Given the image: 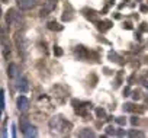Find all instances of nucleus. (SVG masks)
<instances>
[{
  "label": "nucleus",
  "mask_w": 148,
  "mask_h": 138,
  "mask_svg": "<svg viewBox=\"0 0 148 138\" xmlns=\"http://www.w3.org/2000/svg\"><path fill=\"white\" fill-rule=\"evenodd\" d=\"M36 5V0H18V6L21 10H29Z\"/></svg>",
  "instance_id": "obj_3"
},
{
  "label": "nucleus",
  "mask_w": 148,
  "mask_h": 138,
  "mask_svg": "<svg viewBox=\"0 0 148 138\" xmlns=\"http://www.w3.org/2000/svg\"><path fill=\"white\" fill-rule=\"evenodd\" d=\"M18 21H19V13H16V10L10 9V10L8 12V15H6V22H8V25H15Z\"/></svg>",
  "instance_id": "obj_5"
},
{
  "label": "nucleus",
  "mask_w": 148,
  "mask_h": 138,
  "mask_svg": "<svg viewBox=\"0 0 148 138\" xmlns=\"http://www.w3.org/2000/svg\"><path fill=\"white\" fill-rule=\"evenodd\" d=\"M3 111H5V90L0 89V116H2Z\"/></svg>",
  "instance_id": "obj_10"
},
{
  "label": "nucleus",
  "mask_w": 148,
  "mask_h": 138,
  "mask_svg": "<svg viewBox=\"0 0 148 138\" xmlns=\"http://www.w3.org/2000/svg\"><path fill=\"white\" fill-rule=\"evenodd\" d=\"M12 129H13V131H12V135H13V137H16V126L13 125V126H12Z\"/></svg>",
  "instance_id": "obj_20"
},
{
  "label": "nucleus",
  "mask_w": 148,
  "mask_h": 138,
  "mask_svg": "<svg viewBox=\"0 0 148 138\" xmlns=\"http://www.w3.org/2000/svg\"><path fill=\"white\" fill-rule=\"evenodd\" d=\"M18 109L21 112H26L29 109V99L26 96H19L18 97Z\"/></svg>",
  "instance_id": "obj_4"
},
{
  "label": "nucleus",
  "mask_w": 148,
  "mask_h": 138,
  "mask_svg": "<svg viewBox=\"0 0 148 138\" xmlns=\"http://www.w3.org/2000/svg\"><path fill=\"white\" fill-rule=\"evenodd\" d=\"M116 122H118L119 125H123V124H125V118H118V119H116Z\"/></svg>",
  "instance_id": "obj_17"
},
{
  "label": "nucleus",
  "mask_w": 148,
  "mask_h": 138,
  "mask_svg": "<svg viewBox=\"0 0 148 138\" xmlns=\"http://www.w3.org/2000/svg\"><path fill=\"white\" fill-rule=\"evenodd\" d=\"M0 16H2V12H0Z\"/></svg>",
  "instance_id": "obj_24"
},
{
  "label": "nucleus",
  "mask_w": 148,
  "mask_h": 138,
  "mask_svg": "<svg viewBox=\"0 0 148 138\" xmlns=\"http://www.w3.org/2000/svg\"><path fill=\"white\" fill-rule=\"evenodd\" d=\"M23 135H25V137H36V135H38L36 128H35L34 125H29V128L23 132Z\"/></svg>",
  "instance_id": "obj_8"
},
{
  "label": "nucleus",
  "mask_w": 148,
  "mask_h": 138,
  "mask_svg": "<svg viewBox=\"0 0 148 138\" xmlns=\"http://www.w3.org/2000/svg\"><path fill=\"white\" fill-rule=\"evenodd\" d=\"M29 125H31V122H29L26 118H22V119L19 121V126H21V131H22V132H25V131L29 128Z\"/></svg>",
  "instance_id": "obj_9"
},
{
  "label": "nucleus",
  "mask_w": 148,
  "mask_h": 138,
  "mask_svg": "<svg viewBox=\"0 0 148 138\" xmlns=\"http://www.w3.org/2000/svg\"><path fill=\"white\" fill-rule=\"evenodd\" d=\"M49 126H51L52 131H61L64 126L71 128V124H70V122H65L61 116H54V118L49 121Z\"/></svg>",
  "instance_id": "obj_1"
},
{
  "label": "nucleus",
  "mask_w": 148,
  "mask_h": 138,
  "mask_svg": "<svg viewBox=\"0 0 148 138\" xmlns=\"http://www.w3.org/2000/svg\"><path fill=\"white\" fill-rule=\"evenodd\" d=\"M8 73H9V77H16V74H18V65L16 64H9V68H8Z\"/></svg>",
  "instance_id": "obj_7"
},
{
  "label": "nucleus",
  "mask_w": 148,
  "mask_h": 138,
  "mask_svg": "<svg viewBox=\"0 0 148 138\" xmlns=\"http://www.w3.org/2000/svg\"><path fill=\"white\" fill-rule=\"evenodd\" d=\"M134 99H135V100H136V99H139V93H136V92H135V93H134Z\"/></svg>",
  "instance_id": "obj_21"
},
{
  "label": "nucleus",
  "mask_w": 148,
  "mask_h": 138,
  "mask_svg": "<svg viewBox=\"0 0 148 138\" xmlns=\"http://www.w3.org/2000/svg\"><path fill=\"white\" fill-rule=\"evenodd\" d=\"M125 25H126V26H125L126 29H131V28H132V26H131V23H125Z\"/></svg>",
  "instance_id": "obj_23"
},
{
  "label": "nucleus",
  "mask_w": 148,
  "mask_h": 138,
  "mask_svg": "<svg viewBox=\"0 0 148 138\" xmlns=\"http://www.w3.org/2000/svg\"><path fill=\"white\" fill-rule=\"evenodd\" d=\"M55 6H57L55 0H47L45 5H44V8L41 9V15H42V16H47L48 13H51V12L55 9Z\"/></svg>",
  "instance_id": "obj_2"
},
{
  "label": "nucleus",
  "mask_w": 148,
  "mask_h": 138,
  "mask_svg": "<svg viewBox=\"0 0 148 138\" xmlns=\"http://www.w3.org/2000/svg\"><path fill=\"white\" fill-rule=\"evenodd\" d=\"M16 87H18V90H19L21 93H26V92L29 90V83H28L26 79H19Z\"/></svg>",
  "instance_id": "obj_6"
},
{
  "label": "nucleus",
  "mask_w": 148,
  "mask_h": 138,
  "mask_svg": "<svg viewBox=\"0 0 148 138\" xmlns=\"http://www.w3.org/2000/svg\"><path fill=\"white\" fill-rule=\"evenodd\" d=\"M106 134H109V135H110V134H115V128H113V126H108V128H106Z\"/></svg>",
  "instance_id": "obj_15"
},
{
  "label": "nucleus",
  "mask_w": 148,
  "mask_h": 138,
  "mask_svg": "<svg viewBox=\"0 0 148 138\" xmlns=\"http://www.w3.org/2000/svg\"><path fill=\"white\" fill-rule=\"evenodd\" d=\"M79 137H95V132L92 129H89V128H84V129H82L79 132Z\"/></svg>",
  "instance_id": "obj_11"
},
{
  "label": "nucleus",
  "mask_w": 148,
  "mask_h": 138,
  "mask_svg": "<svg viewBox=\"0 0 148 138\" xmlns=\"http://www.w3.org/2000/svg\"><path fill=\"white\" fill-rule=\"evenodd\" d=\"M96 113H97V116H99V118H103V116L106 115L105 109H96Z\"/></svg>",
  "instance_id": "obj_14"
},
{
  "label": "nucleus",
  "mask_w": 148,
  "mask_h": 138,
  "mask_svg": "<svg viewBox=\"0 0 148 138\" xmlns=\"http://www.w3.org/2000/svg\"><path fill=\"white\" fill-rule=\"evenodd\" d=\"M131 122H132L134 125H135V124H138V118H136V116H135V118H132V119H131Z\"/></svg>",
  "instance_id": "obj_19"
},
{
  "label": "nucleus",
  "mask_w": 148,
  "mask_h": 138,
  "mask_svg": "<svg viewBox=\"0 0 148 138\" xmlns=\"http://www.w3.org/2000/svg\"><path fill=\"white\" fill-rule=\"evenodd\" d=\"M48 28L52 29V31H61V29H62V26L58 25L57 22H49V23H48Z\"/></svg>",
  "instance_id": "obj_12"
},
{
  "label": "nucleus",
  "mask_w": 148,
  "mask_h": 138,
  "mask_svg": "<svg viewBox=\"0 0 148 138\" xmlns=\"http://www.w3.org/2000/svg\"><path fill=\"white\" fill-rule=\"evenodd\" d=\"M129 93H131V89L129 87H125L123 89V96H129Z\"/></svg>",
  "instance_id": "obj_16"
},
{
  "label": "nucleus",
  "mask_w": 148,
  "mask_h": 138,
  "mask_svg": "<svg viewBox=\"0 0 148 138\" xmlns=\"http://www.w3.org/2000/svg\"><path fill=\"white\" fill-rule=\"evenodd\" d=\"M118 135H126V132H125V131H119Z\"/></svg>",
  "instance_id": "obj_22"
},
{
  "label": "nucleus",
  "mask_w": 148,
  "mask_h": 138,
  "mask_svg": "<svg viewBox=\"0 0 148 138\" xmlns=\"http://www.w3.org/2000/svg\"><path fill=\"white\" fill-rule=\"evenodd\" d=\"M128 135H129V137H144V132H139V131H131Z\"/></svg>",
  "instance_id": "obj_13"
},
{
  "label": "nucleus",
  "mask_w": 148,
  "mask_h": 138,
  "mask_svg": "<svg viewBox=\"0 0 148 138\" xmlns=\"http://www.w3.org/2000/svg\"><path fill=\"white\" fill-rule=\"evenodd\" d=\"M54 51H55V54H57V55H61V54H62V51H61L58 47H55V49H54Z\"/></svg>",
  "instance_id": "obj_18"
}]
</instances>
